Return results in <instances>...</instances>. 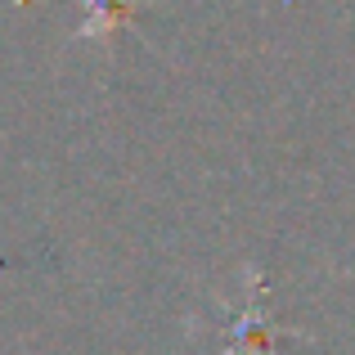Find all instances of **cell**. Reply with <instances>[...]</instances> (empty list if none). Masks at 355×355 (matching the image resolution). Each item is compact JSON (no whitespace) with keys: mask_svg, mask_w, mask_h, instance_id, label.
Returning <instances> with one entry per match:
<instances>
[{"mask_svg":"<svg viewBox=\"0 0 355 355\" xmlns=\"http://www.w3.org/2000/svg\"><path fill=\"white\" fill-rule=\"evenodd\" d=\"M126 18V0H95V18L86 23V32H113V23Z\"/></svg>","mask_w":355,"mask_h":355,"instance_id":"obj_1","label":"cell"}]
</instances>
